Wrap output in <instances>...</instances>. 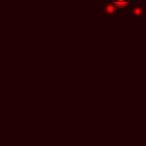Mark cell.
<instances>
[{
    "instance_id": "7a4b0ae2",
    "label": "cell",
    "mask_w": 146,
    "mask_h": 146,
    "mask_svg": "<svg viewBox=\"0 0 146 146\" xmlns=\"http://www.w3.org/2000/svg\"><path fill=\"white\" fill-rule=\"evenodd\" d=\"M112 3L116 6V8L124 11L130 7L131 0H112Z\"/></svg>"
},
{
    "instance_id": "6da1fadb",
    "label": "cell",
    "mask_w": 146,
    "mask_h": 146,
    "mask_svg": "<svg viewBox=\"0 0 146 146\" xmlns=\"http://www.w3.org/2000/svg\"><path fill=\"white\" fill-rule=\"evenodd\" d=\"M102 9H103V12H102L103 16L104 15L105 16H112V15H116V13H117L116 6L112 2L110 3L109 1H107V3L104 4V7H102Z\"/></svg>"
},
{
    "instance_id": "3957f363",
    "label": "cell",
    "mask_w": 146,
    "mask_h": 146,
    "mask_svg": "<svg viewBox=\"0 0 146 146\" xmlns=\"http://www.w3.org/2000/svg\"><path fill=\"white\" fill-rule=\"evenodd\" d=\"M130 15H133V16H143L145 15V10L142 9V7L138 4H134L130 7V11H129Z\"/></svg>"
}]
</instances>
